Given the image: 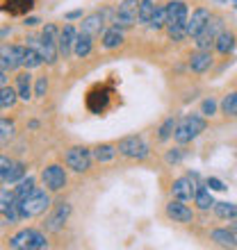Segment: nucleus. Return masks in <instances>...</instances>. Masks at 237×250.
<instances>
[{
  "label": "nucleus",
  "instance_id": "36",
  "mask_svg": "<svg viewBox=\"0 0 237 250\" xmlns=\"http://www.w3.org/2000/svg\"><path fill=\"white\" fill-rule=\"evenodd\" d=\"M148 25L153 27V30H162V27H166V5H158V9H155V14H153V19Z\"/></svg>",
  "mask_w": 237,
  "mask_h": 250
},
{
  "label": "nucleus",
  "instance_id": "52",
  "mask_svg": "<svg viewBox=\"0 0 237 250\" xmlns=\"http://www.w3.org/2000/svg\"><path fill=\"white\" fill-rule=\"evenodd\" d=\"M235 7H237V5H235Z\"/></svg>",
  "mask_w": 237,
  "mask_h": 250
},
{
  "label": "nucleus",
  "instance_id": "1",
  "mask_svg": "<svg viewBox=\"0 0 237 250\" xmlns=\"http://www.w3.org/2000/svg\"><path fill=\"white\" fill-rule=\"evenodd\" d=\"M57 39H59V30L53 25V23H48V25L44 27V32H41V39H34V37H30L25 46L37 48L46 64H55V62H57V57H59Z\"/></svg>",
  "mask_w": 237,
  "mask_h": 250
},
{
  "label": "nucleus",
  "instance_id": "47",
  "mask_svg": "<svg viewBox=\"0 0 237 250\" xmlns=\"http://www.w3.org/2000/svg\"><path fill=\"white\" fill-rule=\"evenodd\" d=\"M7 82V71H0V86H5Z\"/></svg>",
  "mask_w": 237,
  "mask_h": 250
},
{
  "label": "nucleus",
  "instance_id": "5",
  "mask_svg": "<svg viewBox=\"0 0 237 250\" xmlns=\"http://www.w3.org/2000/svg\"><path fill=\"white\" fill-rule=\"evenodd\" d=\"M221 30H224V21L219 19V16H210V21L205 23V27L194 37L196 50H210V48H214V41H217Z\"/></svg>",
  "mask_w": 237,
  "mask_h": 250
},
{
  "label": "nucleus",
  "instance_id": "18",
  "mask_svg": "<svg viewBox=\"0 0 237 250\" xmlns=\"http://www.w3.org/2000/svg\"><path fill=\"white\" fill-rule=\"evenodd\" d=\"M212 66V53L210 50H196L190 57V68L194 73H205Z\"/></svg>",
  "mask_w": 237,
  "mask_h": 250
},
{
  "label": "nucleus",
  "instance_id": "6",
  "mask_svg": "<svg viewBox=\"0 0 237 250\" xmlns=\"http://www.w3.org/2000/svg\"><path fill=\"white\" fill-rule=\"evenodd\" d=\"M66 166L71 168V171L75 173H87L89 171V166H92V150L89 148H85V146H73V148H69L66 150Z\"/></svg>",
  "mask_w": 237,
  "mask_h": 250
},
{
  "label": "nucleus",
  "instance_id": "16",
  "mask_svg": "<svg viewBox=\"0 0 237 250\" xmlns=\"http://www.w3.org/2000/svg\"><path fill=\"white\" fill-rule=\"evenodd\" d=\"M190 19V7L183 0H171L166 5V23H187Z\"/></svg>",
  "mask_w": 237,
  "mask_h": 250
},
{
  "label": "nucleus",
  "instance_id": "11",
  "mask_svg": "<svg viewBox=\"0 0 237 250\" xmlns=\"http://www.w3.org/2000/svg\"><path fill=\"white\" fill-rule=\"evenodd\" d=\"M41 180L48 187V191H62L66 187V173L59 164H50L41 171Z\"/></svg>",
  "mask_w": 237,
  "mask_h": 250
},
{
  "label": "nucleus",
  "instance_id": "37",
  "mask_svg": "<svg viewBox=\"0 0 237 250\" xmlns=\"http://www.w3.org/2000/svg\"><path fill=\"white\" fill-rule=\"evenodd\" d=\"M23 175H25V166H23V164H14V162H12V166L7 168L5 182H7V185H14V182L23 180Z\"/></svg>",
  "mask_w": 237,
  "mask_h": 250
},
{
  "label": "nucleus",
  "instance_id": "45",
  "mask_svg": "<svg viewBox=\"0 0 237 250\" xmlns=\"http://www.w3.org/2000/svg\"><path fill=\"white\" fill-rule=\"evenodd\" d=\"M80 16H82V9H73V12H69V14H66V19H69V21H73V19H80Z\"/></svg>",
  "mask_w": 237,
  "mask_h": 250
},
{
  "label": "nucleus",
  "instance_id": "49",
  "mask_svg": "<svg viewBox=\"0 0 237 250\" xmlns=\"http://www.w3.org/2000/svg\"><path fill=\"white\" fill-rule=\"evenodd\" d=\"M231 230H233V234L237 237V218H233V223H231Z\"/></svg>",
  "mask_w": 237,
  "mask_h": 250
},
{
  "label": "nucleus",
  "instance_id": "14",
  "mask_svg": "<svg viewBox=\"0 0 237 250\" xmlns=\"http://www.w3.org/2000/svg\"><path fill=\"white\" fill-rule=\"evenodd\" d=\"M210 16H212L210 9H205V7H196V9L191 12V16L187 19V37L194 39V37H196V34L205 27V23L210 21Z\"/></svg>",
  "mask_w": 237,
  "mask_h": 250
},
{
  "label": "nucleus",
  "instance_id": "30",
  "mask_svg": "<svg viewBox=\"0 0 237 250\" xmlns=\"http://www.w3.org/2000/svg\"><path fill=\"white\" fill-rule=\"evenodd\" d=\"M34 7V0H5V9L9 14H25Z\"/></svg>",
  "mask_w": 237,
  "mask_h": 250
},
{
  "label": "nucleus",
  "instance_id": "51",
  "mask_svg": "<svg viewBox=\"0 0 237 250\" xmlns=\"http://www.w3.org/2000/svg\"><path fill=\"white\" fill-rule=\"evenodd\" d=\"M233 2H237V0H233Z\"/></svg>",
  "mask_w": 237,
  "mask_h": 250
},
{
  "label": "nucleus",
  "instance_id": "12",
  "mask_svg": "<svg viewBox=\"0 0 237 250\" xmlns=\"http://www.w3.org/2000/svg\"><path fill=\"white\" fill-rule=\"evenodd\" d=\"M71 216V205L69 203H57L55 209L50 211V216L46 218V230L48 232H59L64 228V223Z\"/></svg>",
  "mask_w": 237,
  "mask_h": 250
},
{
  "label": "nucleus",
  "instance_id": "8",
  "mask_svg": "<svg viewBox=\"0 0 237 250\" xmlns=\"http://www.w3.org/2000/svg\"><path fill=\"white\" fill-rule=\"evenodd\" d=\"M135 23H139V0H123L117 9L114 25L121 27V30H128Z\"/></svg>",
  "mask_w": 237,
  "mask_h": 250
},
{
  "label": "nucleus",
  "instance_id": "42",
  "mask_svg": "<svg viewBox=\"0 0 237 250\" xmlns=\"http://www.w3.org/2000/svg\"><path fill=\"white\" fill-rule=\"evenodd\" d=\"M46 91H48V78L44 75V78H37V86H34V96H46Z\"/></svg>",
  "mask_w": 237,
  "mask_h": 250
},
{
  "label": "nucleus",
  "instance_id": "46",
  "mask_svg": "<svg viewBox=\"0 0 237 250\" xmlns=\"http://www.w3.org/2000/svg\"><path fill=\"white\" fill-rule=\"evenodd\" d=\"M9 37V27H0V41Z\"/></svg>",
  "mask_w": 237,
  "mask_h": 250
},
{
  "label": "nucleus",
  "instance_id": "21",
  "mask_svg": "<svg viewBox=\"0 0 237 250\" xmlns=\"http://www.w3.org/2000/svg\"><path fill=\"white\" fill-rule=\"evenodd\" d=\"M121 43H123V30H121V27L114 25L103 32V48H105V50H114V48H118Z\"/></svg>",
  "mask_w": 237,
  "mask_h": 250
},
{
  "label": "nucleus",
  "instance_id": "17",
  "mask_svg": "<svg viewBox=\"0 0 237 250\" xmlns=\"http://www.w3.org/2000/svg\"><path fill=\"white\" fill-rule=\"evenodd\" d=\"M210 239L219 248H237V237L233 234L231 228H217V230H212Z\"/></svg>",
  "mask_w": 237,
  "mask_h": 250
},
{
  "label": "nucleus",
  "instance_id": "44",
  "mask_svg": "<svg viewBox=\"0 0 237 250\" xmlns=\"http://www.w3.org/2000/svg\"><path fill=\"white\" fill-rule=\"evenodd\" d=\"M9 166H12V162H9V159H7V157H0V185L5 182V178H7V168H9Z\"/></svg>",
  "mask_w": 237,
  "mask_h": 250
},
{
  "label": "nucleus",
  "instance_id": "25",
  "mask_svg": "<svg viewBox=\"0 0 237 250\" xmlns=\"http://www.w3.org/2000/svg\"><path fill=\"white\" fill-rule=\"evenodd\" d=\"M16 91H19L21 100L32 98V78H30V73H19L16 75Z\"/></svg>",
  "mask_w": 237,
  "mask_h": 250
},
{
  "label": "nucleus",
  "instance_id": "31",
  "mask_svg": "<svg viewBox=\"0 0 237 250\" xmlns=\"http://www.w3.org/2000/svg\"><path fill=\"white\" fill-rule=\"evenodd\" d=\"M155 9H158V5H155L153 0H139V23L148 25L153 19V14H155Z\"/></svg>",
  "mask_w": 237,
  "mask_h": 250
},
{
  "label": "nucleus",
  "instance_id": "34",
  "mask_svg": "<svg viewBox=\"0 0 237 250\" xmlns=\"http://www.w3.org/2000/svg\"><path fill=\"white\" fill-rule=\"evenodd\" d=\"M221 112L231 119H237V91L228 93L224 100H221Z\"/></svg>",
  "mask_w": 237,
  "mask_h": 250
},
{
  "label": "nucleus",
  "instance_id": "23",
  "mask_svg": "<svg viewBox=\"0 0 237 250\" xmlns=\"http://www.w3.org/2000/svg\"><path fill=\"white\" fill-rule=\"evenodd\" d=\"M107 100H110V96H107L105 89H103V91H92L87 96V107H89L94 114H100L107 107Z\"/></svg>",
  "mask_w": 237,
  "mask_h": 250
},
{
  "label": "nucleus",
  "instance_id": "43",
  "mask_svg": "<svg viewBox=\"0 0 237 250\" xmlns=\"http://www.w3.org/2000/svg\"><path fill=\"white\" fill-rule=\"evenodd\" d=\"M205 185L210 187L212 191H226V185L219 178H208V180H205Z\"/></svg>",
  "mask_w": 237,
  "mask_h": 250
},
{
  "label": "nucleus",
  "instance_id": "27",
  "mask_svg": "<svg viewBox=\"0 0 237 250\" xmlns=\"http://www.w3.org/2000/svg\"><path fill=\"white\" fill-rule=\"evenodd\" d=\"M19 100V91L12 89V86H0V109H9V107L16 105Z\"/></svg>",
  "mask_w": 237,
  "mask_h": 250
},
{
  "label": "nucleus",
  "instance_id": "35",
  "mask_svg": "<svg viewBox=\"0 0 237 250\" xmlns=\"http://www.w3.org/2000/svg\"><path fill=\"white\" fill-rule=\"evenodd\" d=\"M166 34L173 41H183L187 37V23H166Z\"/></svg>",
  "mask_w": 237,
  "mask_h": 250
},
{
  "label": "nucleus",
  "instance_id": "50",
  "mask_svg": "<svg viewBox=\"0 0 237 250\" xmlns=\"http://www.w3.org/2000/svg\"><path fill=\"white\" fill-rule=\"evenodd\" d=\"M219 2H226V0H219Z\"/></svg>",
  "mask_w": 237,
  "mask_h": 250
},
{
  "label": "nucleus",
  "instance_id": "22",
  "mask_svg": "<svg viewBox=\"0 0 237 250\" xmlns=\"http://www.w3.org/2000/svg\"><path fill=\"white\" fill-rule=\"evenodd\" d=\"M103 25H105V19H103V14H89L85 21H82V32L92 34V37H96V34L103 32Z\"/></svg>",
  "mask_w": 237,
  "mask_h": 250
},
{
  "label": "nucleus",
  "instance_id": "2",
  "mask_svg": "<svg viewBox=\"0 0 237 250\" xmlns=\"http://www.w3.org/2000/svg\"><path fill=\"white\" fill-rule=\"evenodd\" d=\"M205 127H208L205 116H201V114H187V116H183V119H178L173 139H176V144H180V146L191 144L201 132H205Z\"/></svg>",
  "mask_w": 237,
  "mask_h": 250
},
{
  "label": "nucleus",
  "instance_id": "41",
  "mask_svg": "<svg viewBox=\"0 0 237 250\" xmlns=\"http://www.w3.org/2000/svg\"><path fill=\"white\" fill-rule=\"evenodd\" d=\"M166 164H180V159H183V150L180 148H173V150H169L165 155Z\"/></svg>",
  "mask_w": 237,
  "mask_h": 250
},
{
  "label": "nucleus",
  "instance_id": "48",
  "mask_svg": "<svg viewBox=\"0 0 237 250\" xmlns=\"http://www.w3.org/2000/svg\"><path fill=\"white\" fill-rule=\"evenodd\" d=\"M37 23H39V19H25V25H30V27L37 25Z\"/></svg>",
  "mask_w": 237,
  "mask_h": 250
},
{
  "label": "nucleus",
  "instance_id": "40",
  "mask_svg": "<svg viewBox=\"0 0 237 250\" xmlns=\"http://www.w3.org/2000/svg\"><path fill=\"white\" fill-rule=\"evenodd\" d=\"M14 137V123L9 119H0V139Z\"/></svg>",
  "mask_w": 237,
  "mask_h": 250
},
{
  "label": "nucleus",
  "instance_id": "39",
  "mask_svg": "<svg viewBox=\"0 0 237 250\" xmlns=\"http://www.w3.org/2000/svg\"><path fill=\"white\" fill-rule=\"evenodd\" d=\"M214 112H217V100L205 98L203 103H201V114L208 119V116H214Z\"/></svg>",
  "mask_w": 237,
  "mask_h": 250
},
{
  "label": "nucleus",
  "instance_id": "33",
  "mask_svg": "<svg viewBox=\"0 0 237 250\" xmlns=\"http://www.w3.org/2000/svg\"><path fill=\"white\" fill-rule=\"evenodd\" d=\"M176 125H178L176 116H169L165 123L160 125V132H158V139H160V141H169V139L173 137V132H176Z\"/></svg>",
  "mask_w": 237,
  "mask_h": 250
},
{
  "label": "nucleus",
  "instance_id": "15",
  "mask_svg": "<svg viewBox=\"0 0 237 250\" xmlns=\"http://www.w3.org/2000/svg\"><path fill=\"white\" fill-rule=\"evenodd\" d=\"M78 39V32H75V27L73 25H64L59 30V39H57V46H59V55L69 60V55L73 53V43Z\"/></svg>",
  "mask_w": 237,
  "mask_h": 250
},
{
  "label": "nucleus",
  "instance_id": "10",
  "mask_svg": "<svg viewBox=\"0 0 237 250\" xmlns=\"http://www.w3.org/2000/svg\"><path fill=\"white\" fill-rule=\"evenodd\" d=\"M25 46H0V71H14L23 66Z\"/></svg>",
  "mask_w": 237,
  "mask_h": 250
},
{
  "label": "nucleus",
  "instance_id": "9",
  "mask_svg": "<svg viewBox=\"0 0 237 250\" xmlns=\"http://www.w3.org/2000/svg\"><path fill=\"white\" fill-rule=\"evenodd\" d=\"M196 187H198V175L196 173H190L185 178H178L171 185V196L178 198V200H194L196 196Z\"/></svg>",
  "mask_w": 237,
  "mask_h": 250
},
{
  "label": "nucleus",
  "instance_id": "7",
  "mask_svg": "<svg viewBox=\"0 0 237 250\" xmlns=\"http://www.w3.org/2000/svg\"><path fill=\"white\" fill-rule=\"evenodd\" d=\"M118 152L128 159H146L148 157V144L142 137L132 134V137H123L118 141Z\"/></svg>",
  "mask_w": 237,
  "mask_h": 250
},
{
  "label": "nucleus",
  "instance_id": "28",
  "mask_svg": "<svg viewBox=\"0 0 237 250\" xmlns=\"http://www.w3.org/2000/svg\"><path fill=\"white\" fill-rule=\"evenodd\" d=\"M34 191V178H23L19 180V185H16V189H14V200H23V198H27L30 193Z\"/></svg>",
  "mask_w": 237,
  "mask_h": 250
},
{
  "label": "nucleus",
  "instance_id": "19",
  "mask_svg": "<svg viewBox=\"0 0 237 250\" xmlns=\"http://www.w3.org/2000/svg\"><path fill=\"white\" fill-rule=\"evenodd\" d=\"M235 43H237L235 34H233L231 30H221L219 37H217V41H214V50H217L219 55H228V53H233Z\"/></svg>",
  "mask_w": 237,
  "mask_h": 250
},
{
  "label": "nucleus",
  "instance_id": "29",
  "mask_svg": "<svg viewBox=\"0 0 237 250\" xmlns=\"http://www.w3.org/2000/svg\"><path fill=\"white\" fill-rule=\"evenodd\" d=\"M214 214H217L219 218H226V221H233V218H237V205L235 203H214Z\"/></svg>",
  "mask_w": 237,
  "mask_h": 250
},
{
  "label": "nucleus",
  "instance_id": "4",
  "mask_svg": "<svg viewBox=\"0 0 237 250\" xmlns=\"http://www.w3.org/2000/svg\"><path fill=\"white\" fill-rule=\"evenodd\" d=\"M9 248L14 250H44L48 248V241H46V234H41L39 230H21L19 234H14L12 241H9Z\"/></svg>",
  "mask_w": 237,
  "mask_h": 250
},
{
  "label": "nucleus",
  "instance_id": "3",
  "mask_svg": "<svg viewBox=\"0 0 237 250\" xmlns=\"http://www.w3.org/2000/svg\"><path fill=\"white\" fill-rule=\"evenodd\" d=\"M48 207H50V196L46 193V189L34 187L32 193L21 200V216H23V218L41 216V214H44Z\"/></svg>",
  "mask_w": 237,
  "mask_h": 250
},
{
  "label": "nucleus",
  "instance_id": "32",
  "mask_svg": "<svg viewBox=\"0 0 237 250\" xmlns=\"http://www.w3.org/2000/svg\"><path fill=\"white\" fill-rule=\"evenodd\" d=\"M44 64V57H41V53L37 50V48L32 46H25V55H23V66L25 68H37V66Z\"/></svg>",
  "mask_w": 237,
  "mask_h": 250
},
{
  "label": "nucleus",
  "instance_id": "24",
  "mask_svg": "<svg viewBox=\"0 0 237 250\" xmlns=\"http://www.w3.org/2000/svg\"><path fill=\"white\" fill-rule=\"evenodd\" d=\"M117 152H118L117 146H112V144H100V146H96V148L92 150V155H94V159H96V162L105 164V162H112V159L117 157Z\"/></svg>",
  "mask_w": 237,
  "mask_h": 250
},
{
  "label": "nucleus",
  "instance_id": "20",
  "mask_svg": "<svg viewBox=\"0 0 237 250\" xmlns=\"http://www.w3.org/2000/svg\"><path fill=\"white\" fill-rule=\"evenodd\" d=\"M194 203L201 211H208L210 207H214V198H212V189H208V185H198L196 187V196H194Z\"/></svg>",
  "mask_w": 237,
  "mask_h": 250
},
{
  "label": "nucleus",
  "instance_id": "26",
  "mask_svg": "<svg viewBox=\"0 0 237 250\" xmlns=\"http://www.w3.org/2000/svg\"><path fill=\"white\" fill-rule=\"evenodd\" d=\"M92 34L87 32H80L78 39H75V43H73V53L78 55V57H87V55L92 53Z\"/></svg>",
  "mask_w": 237,
  "mask_h": 250
},
{
  "label": "nucleus",
  "instance_id": "38",
  "mask_svg": "<svg viewBox=\"0 0 237 250\" xmlns=\"http://www.w3.org/2000/svg\"><path fill=\"white\" fill-rule=\"evenodd\" d=\"M14 200V191L9 189H0V216L7 211V207H9V203Z\"/></svg>",
  "mask_w": 237,
  "mask_h": 250
},
{
  "label": "nucleus",
  "instance_id": "13",
  "mask_svg": "<svg viewBox=\"0 0 237 250\" xmlns=\"http://www.w3.org/2000/svg\"><path fill=\"white\" fill-rule=\"evenodd\" d=\"M166 216L171 218L173 223H191L194 221V211H191V207L185 205V200L173 198L171 203L166 205Z\"/></svg>",
  "mask_w": 237,
  "mask_h": 250
}]
</instances>
